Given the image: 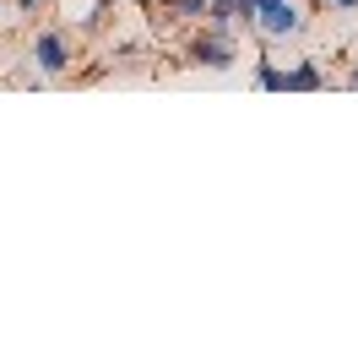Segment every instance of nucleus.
Masks as SVG:
<instances>
[{
    "label": "nucleus",
    "mask_w": 358,
    "mask_h": 364,
    "mask_svg": "<svg viewBox=\"0 0 358 364\" xmlns=\"http://www.w3.org/2000/svg\"><path fill=\"white\" fill-rule=\"evenodd\" d=\"M239 28H212V22H201L195 28V38L185 44V60L201 65V71H234L239 65Z\"/></svg>",
    "instance_id": "nucleus-1"
},
{
    "label": "nucleus",
    "mask_w": 358,
    "mask_h": 364,
    "mask_svg": "<svg viewBox=\"0 0 358 364\" xmlns=\"http://www.w3.org/2000/svg\"><path fill=\"white\" fill-rule=\"evenodd\" d=\"M255 87L261 92H288V65H277L271 55H261V60H255Z\"/></svg>",
    "instance_id": "nucleus-5"
},
{
    "label": "nucleus",
    "mask_w": 358,
    "mask_h": 364,
    "mask_svg": "<svg viewBox=\"0 0 358 364\" xmlns=\"http://www.w3.org/2000/svg\"><path fill=\"white\" fill-rule=\"evenodd\" d=\"M152 11L168 16V22H201V16H207V0H158Z\"/></svg>",
    "instance_id": "nucleus-6"
},
{
    "label": "nucleus",
    "mask_w": 358,
    "mask_h": 364,
    "mask_svg": "<svg viewBox=\"0 0 358 364\" xmlns=\"http://www.w3.org/2000/svg\"><path fill=\"white\" fill-rule=\"evenodd\" d=\"M326 87V71H320V60H298L288 65V92H320Z\"/></svg>",
    "instance_id": "nucleus-4"
},
{
    "label": "nucleus",
    "mask_w": 358,
    "mask_h": 364,
    "mask_svg": "<svg viewBox=\"0 0 358 364\" xmlns=\"http://www.w3.org/2000/svg\"><path fill=\"white\" fill-rule=\"evenodd\" d=\"M255 33L266 44H288L304 33V6L298 0H255Z\"/></svg>",
    "instance_id": "nucleus-2"
},
{
    "label": "nucleus",
    "mask_w": 358,
    "mask_h": 364,
    "mask_svg": "<svg viewBox=\"0 0 358 364\" xmlns=\"http://www.w3.org/2000/svg\"><path fill=\"white\" fill-rule=\"evenodd\" d=\"M326 6H337V11H358V0H326Z\"/></svg>",
    "instance_id": "nucleus-9"
},
{
    "label": "nucleus",
    "mask_w": 358,
    "mask_h": 364,
    "mask_svg": "<svg viewBox=\"0 0 358 364\" xmlns=\"http://www.w3.org/2000/svg\"><path fill=\"white\" fill-rule=\"evenodd\" d=\"M44 6H49V0H16V11H22V16H38Z\"/></svg>",
    "instance_id": "nucleus-8"
},
{
    "label": "nucleus",
    "mask_w": 358,
    "mask_h": 364,
    "mask_svg": "<svg viewBox=\"0 0 358 364\" xmlns=\"http://www.w3.org/2000/svg\"><path fill=\"white\" fill-rule=\"evenodd\" d=\"M347 87H353V92H358V65H353V71H347Z\"/></svg>",
    "instance_id": "nucleus-10"
},
{
    "label": "nucleus",
    "mask_w": 358,
    "mask_h": 364,
    "mask_svg": "<svg viewBox=\"0 0 358 364\" xmlns=\"http://www.w3.org/2000/svg\"><path fill=\"white\" fill-rule=\"evenodd\" d=\"M33 65H38V76L44 82H60V76H71L76 65V44L65 28H44L38 38H33Z\"/></svg>",
    "instance_id": "nucleus-3"
},
{
    "label": "nucleus",
    "mask_w": 358,
    "mask_h": 364,
    "mask_svg": "<svg viewBox=\"0 0 358 364\" xmlns=\"http://www.w3.org/2000/svg\"><path fill=\"white\" fill-rule=\"evenodd\" d=\"M201 22H212V28H239L234 0H207V16H201Z\"/></svg>",
    "instance_id": "nucleus-7"
}]
</instances>
